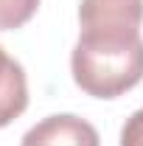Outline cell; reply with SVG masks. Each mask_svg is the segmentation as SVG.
Instances as JSON below:
<instances>
[{
  "label": "cell",
  "mask_w": 143,
  "mask_h": 146,
  "mask_svg": "<svg viewBox=\"0 0 143 146\" xmlns=\"http://www.w3.org/2000/svg\"><path fill=\"white\" fill-rule=\"evenodd\" d=\"M121 146H143V107L135 110L121 127Z\"/></svg>",
  "instance_id": "8992f818"
},
{
  "label": "cell",
  "mask_w": 143,
  "mask_h": 146,
  "mask_svg": "<svg viewBox=\"0 0 143 146\" xmlns=\"http://www.w3.org/2000/svg\"><path fill=\"white\" fill-rule=\"evenodd\" d=\"M28 107V79L14 56L0 45V127H9Z\"/></svg>",
  "instance_id": "277c9868"
},
{
  "label": "cell",
  "mask_w": 143,
  "mask_h": 146,
  "mask_svg": "<svg viewBox=\"0 0 143 146\" xmlns=\"http://www.w3.org/2000/svg\"><path fill=\"white\" fill-rule=\"evenodd\" d=\"M70 73L79 90L93 98H118L143 79V36L81 31L70 54Z\"/></svg>",
  "instance_id": "6da1fadb"
},
{
  "label": "cell",
  "mask_w": 143,
  "mask_h": 146,
  "mask_svg": "<svg viewBox=\"0 0 143 146\" xmlns=\"http://www.w3.org/2000/svg\"><path fill=\"white\" fill-rule=\"evenodd\" d=\"M79 25L81 31L140 34L143 0H81Z\"/></svg>",
  "instance_id": "7a4b0ae2"
},
{
  "label": "cell",
  "mask_w": 143,
  "mask_h": 146,
  "mask_svg": "<svg viewBox=\"0 0 143 146\" xmlns=\"http://www.w3.org/2000/svg\"><path fill=\"white\" fill-rule=\"evenodd\" d=\"M39 0H0V31L23 28L36 14Z\"/></svg>",
  "instance_id": "5b68a950"
},
{
  "label": "cell",
  "mask_w": 143,
  "mask_h": 146,
  "mask_svg": "<svg viewBox=\"0 0 143 146\" xmlns=\"http://www.w3.org/2000/svg\"><path fill=\"white\" fill-rule=\"evenodd\" d=\"M20 146H101V138L87 118L59 112L34 124L23 135Z\"/></svg>",
  "instance_id": "3957f363"
}]
</instances>
